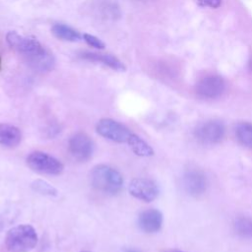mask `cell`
<instances>
[{"label":"cell","instance_id":"7c38bea8","mask_svg":"<svg viewBox=\"0 0 252 252\" xmlns=\"http://www.w3.org/2000/svg\"><path fill=\"white\" fill-rule=\"evenodd\" d=\"M81 58L92 61V62H96V63H101L110 69L118 72H124L126 70V67L122 61H120L117 57L111 54H103V53H96V52H90V51H84L80 54Z\"/></svg>","mask_w":252,"mask_h":252},{"label":"cell","instance_id":"603a6c76","mask_svg":"<svg viewBox=\"0 0 252 252\" xmlns=\"http://www.w3.org/2000/svg\"><path fill=\"white\" fill-rule=\"evenodd\" d=\"M81 252H91V251H81Z\"/></svg>","mask_w":252,"mask_h":252},{"label":"cell","instance_id":"ba28073f","mask_svg":"<svg viewBox=\"0 0 252 252\" xmlns=\"http://www.w3.org/2000/svg\"><path fill=\"white\" fill-rule=\"evenodd\" d=\"M129 193L144 202L154 201L159 193L158 184L149 178H134L129 184Z\"/></svg>","mask_w":252,"mask_h":252},{"label":"cell","instance_id":"2e32d148","mask_svg":"<svg viewBox=\"0 0 252 252\" xmlns=\"http://www.w3.org/2000/svg\"><path fill=\"white\" fill-rule=\"evenodd\" d=\"M235 135L243 146L252 149V123H238L235 127Z\"/></svg>","mask_w":252,"mask_h":252},{"label":"cell","instance_id":"e0dca14e","mask_svg":"<svg viewBox=\"0 0 252 252\" xmlns=\"http://www.w3.org/2000/svg\"><path fill=\"white\" fill-rule=\"evenodd\" d=\"M234 228L237 234L245 238H252V219L241 217L234 222Z\"/></svg>","mask_w":252,"mask_h":252},{"label":"cell","instance_id":"6da1fadb","mask_svg":"<svg viewBox=\"0 0 252 252\" xmlns=\"http://www.w3.org/2000/svg\"><path fill=\"white\" fill-rule=\"evenodd\" d=\"M6 41L25 58L26 62L33 70L48 72L54 68V56L37 39L21 35L16 32H9L6 34Z\"/></svg>","mask_w":252,"mask_h":252},{"label":"cell","instance_id":"52a82bcc","mask_svg":"<svg viewBox=\"0 0 252 252\" xmlns=\"http://www.w3.org/2000/svg\"><path fill=\"white\" fill-rule=\"evenodd\" d=\"M225 133V127L220 121L211 120L199 125L195 130L196 139L205 145L220 143Z\"/></svg>","mask_w":252,"mask_h":252},{"label":"cell","instance_id":"7a4b0ae2","mask_svg":"<svg viewBox=\"0 0 252 252\" xmlns=\"http://www.w3.org/2000/svg\"><path fill=\"white\" fill-rule=\"evenodd\" d=\"M90 182L96 190L110 195L117 194L123 187V177L120 172L106 164H97L92 168Z\"/></svg>","mask_w":252,"mask_h":252},{"label":"cell","instance_id":"ffe728a7","mask_svg":"<svg viewBox=\"0 0 252 252\" xmlns=\"http://www.w3.org/2000/svg\"><path fill=\"white\" fill-rule=\"evenodd\" d=\"M198 2L203 6H207V7H211V8H217L220 5L221 0H198Z\"/></svg>","mask_w":252,"mask_h":252},{"label":"cell","instance_id":"277c9868","mask_svg":"<svg viewBox=\"0 0 252 252\" xmlns=\"http://www.w3.org/2000/svg\"><path fill=\"white\" fill-rule=\"evenodd\" d=\"M27 164L40 174L59 175L64 170V165L58 158L40 151L31 153L27 158Z\"/></svg>","mask_w":252,"mask_h":252},{"label":"cell","instance_id":"d6986e66","mask_svg":"<svg viewBox=\"0 0 252 252\" xmlns=\"http://www.w3.org/2000/svg\"><path fill=\"white\" fill-rule=\"evenodd\" d=\"M83 38H84V40H85L90 46H92V47H94V48H96V49H103V48L105 47L104 42H103L100 38H98V37H96L95 35H93V34H91V33H84V34H83Z\"/></svg>","mask_w":252,"mask_h":252},{"label":"cell","instance_id":"ac0fdd59","mask_svg":"<svg viewBox=\"0 0 252 252\" xmlns=\"http://www.w3.org/2000/svg\"><path fill=\"white\" fill-rule=\"evenodd\" d=\"M32 187L34 191L43 194V195H47V196H56L57 195V190L50 185L48 182L41 180V179H36L32 183Z\"/></svg>","mask_w":252,"mask_h":252},{"label":"cell","instance_id":"4fadbf2b","mask_svg":"<svg viewBox=\"0 0 252 252\" xmlns=\"http://www.w3.org/2000/svg\"><path fill=\"white\" fill-rule=\"evenodd\" d=\"M22 141L21 130L8 123H0V145L6 148H15Z\"/></svg>","mask_w":252,"mask_h":252},{"label":"cell","instance_id":"9c48e42d","mask_svg":"<svg viewBox=\"0 0 252 252\" xmlns=\"http://www.w3.org/2000/svg\"><path fill=\"white\" fill-rule=\"evenodd\" d=\"M183 181L185 190L194 197L204 194L208 185L206 175L199 169L187 170L184 174Z\"/></svg>","mask_w":252,"mask_h":252},{"label":"cell","instance_id":"5bb4252c","mask_svg":"<svg viewBox=\"0 0 252 252\" xmlns=\"http://www.w3.org/2000/svg\"><path fill=\"white\" fill-rule=\"evenodd\" d=\"M51 32L55 37L62 40H67V41H78L83 37V35L75 29L65 24H59V23L54 24L52 26Z\"/></svg>","mask_w":252,"mask_h":252},{"label":"cell","instance_id":"8992f818","mask_svg":"<svg viewBox=\"0 0 252 252\" xmlns=\"http://www.w3.org/2000/svg\"><path fill=\"white\" fill-rule=\"evenodd\" d=\"M68 150L75 159L85 162L92 158L94 144L87 133L77 132L69 139Z\"/></svg>","mask_w":252,"mask_h":252},{"label":"cell","instance_id":"7402d4cb","mask_svg":"<svg viewBox=\"0 0 252 252\" xmlns=\"http://www.w3.org/2000/svg\"><path fill=\"white\" fill-rule=\"evenodd\" d=\"M126 252H137L136 250H126Z\"/></svg>","mask_w":252,"mask_h":252},{"label":"cell","instance_id":"9a60e30c","mask_svg":"<svg viewBox=\"0 0 252 252\" xmlns=\"http://www.w3.org/2000/svg\"><path fill=\"white\" fill-rule=\"evenodd\" d=\"M134 154L140 157H151L154 155L153 148L141 137L136 134H132L128 144H127Z\"/></svg>","mask_w":252,"mask_h":252},{"label":"cell","instance_id":"3957f363","mask_svg":"<svg viewBox=\"0 0 252 252\" xmlns=\"http://www.w3.org/2000/svg\"><path fill=\"white\" fill-rule=\"evenodd\" d=\"M37 234L31 224H19L8 230L5 245L10 252H30L37 244Z\"/></svg>","mask_w":252,"mask_h":252},{"label":"cell","instance_id":"30bf717a","mask_svg":"<svg viewBox=\"0 0 252 252\" xmlns=\"http://www.w3.org/2000/svg\"><path fill=\"white\" fill-rule=\"evenodd\" d=\"M224 91V82L220 77L208 76L197 85V94L205 98H216Z\"/></svg>","mask_w":252,"mask_h":252},{"label":"cell","instance_id":"5b68a950","mask_svg":"<svg viewBox=\"0 0 252 252\" xmlns=\"http://www.w3.org/2000/svg\"><path fill=\"white\" fill-rule=\"evenodd\" d=\"M95 130L101 137L120 144H128L133 134L125 125L111 118L100 119L96 123Z\"/></svg>","mask_w":252,"mask_h":252},{"label":"cell","instance_id":"44dd1931","mask_svg":"<svg viewBox=\"0 0 252 252\" xmlns=\"http://www.w3.org/2000/svg\"><path fill=\"white\" fill-rule=\"evenodd\" d=\"M164 252H185V251H180V250H172V249H170V250H166V251H164Z\"/></svg>","mask_w":252,"mask_h":252},{"label":"cell","instance_id":"8fae6325","mask_svg":"<svg viewBox=\"0 0 252 252\" xmlns=\"http://www.w3.org/2000/svg\"><path fill=\"white\" fill-rule=\"evenodd\" d=\"M138 225L144 232H157L162 225V214L157 209L145 210L138 217Z\"/></svg>","mask_w":252,"mask_h":252}]
</instances>
